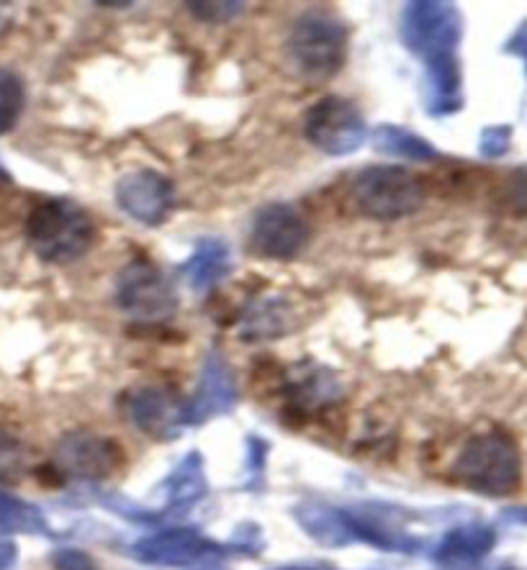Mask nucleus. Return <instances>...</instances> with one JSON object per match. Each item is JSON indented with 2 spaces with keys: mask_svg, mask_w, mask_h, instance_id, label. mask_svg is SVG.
Listing matches in <instances>:
<instances>
[{
  "mask_svg": "<svg viewBox=\"0 0 527 570\" xmlns=\"http://www.w3.org/2000/svg\"><path fill=\"white\" fill-rule=\"evenodd\" d=\"M27 239L33 255L45 263L70 265L96 245L98 226L75 200L45 198L27 216Z\"/></svg>",
  "mask_w": 527,
  "mask_h": 570,
  "instance_id": "nucleus-1",
  "label": "nucleus"
},
{
  "mask_svg": "<svg viewBox=\"0 0 527 570\" xmlns=\"http://www.w3.org/2000/svg\"><path fill=\"white\" fill-rule=\"evenodd\" d=\"M453 478L481 497H509L523 481L520 450L509 434L499 430L476 434L458 452Z\"/></svg>",
  "mask_w": 527,
  "mask_h": 570,
  "instance_id": "nucleus-2",
  "label": "nucleus"
},
{
  "mask_svg": "<svg viewBox=\"0 0 527 570\" xmlns=\"http://www.w3.org/2000/svg\"><path fill=\"white\" fill-rule=\"evenodd\" d=\"M286 55L299 78L309 82L332 80L348 60L345 21L328 11H306L289 33Z\"/></svg>",
  "mask_w": 527,
  "mask_h": 570,
  "instance_id": "nucleus-3",
  "label": "nucleus"
},
{
  "mask_svg": "<svg viewBox=\"0 0 527 570\" xmlns=\"http://www.w3.org/2000/svg\"><path fill=\"white\" fill-rule=\"evenodd\" d=\"M358 212L375 222H399L417 214L424 204V186L401 165H373L353 180Z\"/></svg>",
  "mask_w": 527,
  "mask_h": 570,
  "instance_id": "nucleus-4",
  "label": "nucleus"
},
{
  "mask_svg": "<svg viewBox=\"0 0 527 570\" xmlns=\"http://www.w3.org/2000/svg\"><path fill=\"white\" fill-rule=\"evenodd\" d=\"M401 41L422 62L456 55L463 37V19L453 3L417 0L401 11Z\"/></svg>",
  "mask_w": 527,
  "mask_h": 570,
  "instance_id": "nucleus-5",
  "label": "nucleus"
},
{
  "mask_svg": "<svg viewBox=\"0 0 527 570\" xmlns=\"http://www.w3.org/2000/svg\"><path fill=\"white\" fill-rule=\"evenodd\" d=\"M116 306L134 322L160 324L178 312V293L167 275L149 259H131L116 275Z\"/></svg>",
  "mask_w": 527,
  "mask_h": 570,
  "instance_id": "nucleus-6",
  "label": "nucleus"
},
{
  "mask_svg": "<svg viewBox=\"0 0 527 570\" xmlns=\"http://www.w3.org/2000/svg\"><path fill=\"white\" fill-rule=\"evenodd\" d=\"M304 137L330 157L353 155L368 139L363 111L345 96H324L304 116Z\"/></svg>",
  "mask_w": 527,
  "mask_h": 570,
  "instance_id": "nucleus-7",
  "label": "nucleus"
},
{
  "mask_svg": "<svg viewBox=\"0 0 527 570\" xmlns=\"http://www.w3.org/2000/svg\"><path fill=\"white\" fill-rule=\"evenodd\" d=\"M230 548L204 538V534L191 530V527H175V530L155 532L131 544V558L147 566L165 568H186L206 560H216L230 556Z\"/></svg>",
  "mask_w": 527,
  "mask_h": 570,
  "instance_id": "nucleus-8",
  "label": "nucleus"
},
{
  "mask_svg": "<svg viewBox=\"0 0 527 570\" xmlns=\"http://www.w3.org/2000/svg\"><path fill=\"white\" fill-rule=\"evenodd\" d=\"M121 409L134 430L153 440L178 438L186 426V401H180L165 385H137L121 399Z\"/></svg>",
  "mask_w": 527,
  "mask_h": 570,
  "instance_id": "nucleus-9",
  "label": "nucleus"
},
{
  "mask_svg": "<svg viewBox=\"0 0 527 570\" xmlns=\"http://www.w3.org/2000/svg\"><path fill=\"white\" fill-rule=\"evenodd\" d=\"M116 206L141 226H160L175 208V186L167 175L141 167L119 178L114 188Z\"/></svg>",
  "mask_w": 527,
  "mask_h": 570,
  "instance_id": "nucleus-10",
  "label": "nucleus"
},
{
  "mask_svg": "<svg viewBox=\"0 0 527 570\" xmlns=\"http://www.w3.org/2000/svg\"><path fill=\"white\" fill-rule=\"evenodd\" d=\"M57 468L62 473L80 478V481H100L119 471L124 452L119 442L96 432H70L57 444Z\"/></svg>",
  "mask_w": 527,
  "mask_h": 570,
  "instance_id": "nucleus-11",
  "label": "nucleus"
},
{
  "mask_svg": "<svg viewBox=\"0 0 527 570\" xmlns=\"http://www.w3.org/2000/svg\"><path fill=\"white\" fill-rule=\"evenodd\" d=\"M253 247L267 259H294L309 242V224L294 206L267 204L253 219Z\"/></svg>",
  "mask_w": 527,
  "mask_h": 570,
  "instance_id": "nucleus-12",
  "label": "nucleus"
},
{
  "mask_svg": "<svg viewBox=\"0 0 527 570\" xmlns=\"http://www.w3.org/2000/svg\"><path fill=\"white\" fill-rule=\"evenodd\" d=\"M240 391L234 373L222 352H208L201 367L194 396L186 401V426H201L237 406Z\"/></svg>",
  "mask_w": 527,
  "mask_h": 570,
  "instance_id": "nucleus-13",
  "label": "nucleus"
},
{
  "mask_svg": "<svg viewBox=\"0 0 527 570\" xmlns=\"http://www.w3.org/2000/svg\"><path fill=\"white\" fill-rule=\"evenodd\" d=\"M294 517L301 524V530H304L312 540L324 544V548L338 550L350 548L353 542H361L358 540L355 517L350 509H338L332 504H312V501H306V504H299L294 509Z\"/></svg>",
  "mask_w": 527,
  "mask_h": 570,
  "instance_id": "nucleus-14",
  "label": "nucleus"
},
{
  "mask_svg": "<svg viewBox=\"0 0 527 570\" xmlns=\"http://www.w3.org/2000/svg\"><path fill=\"white\" fill-rule=\"evenodd\" d=\"M424 108L432 116H453L463 108V75L458 55L424 62Z\"/></svg>",
  "mask_w": 527,
  "mask_h": 570,
  "instance_id": "nucleus-15",
  "label": "nucleus"
},
{
  "mask_svg": "<svg viewBox=\"0 0 527 570\" xmlns=\"http://www.w3.org/2000/svg\"><path fill=\"white\" fill-rule=\"evenodd\" d=\"M296 326V314L289 298L263 296L255 298L240 318V337L250 342H267L286 337Z\"/></svg>",
  "mask_w": 527,
  "mask_h": 570,
  "instance_id": "nucleus-16",
  "label": "nucleus"
},
{
  "mask_svg": "<svg viewBox=\"0 0 527 570\" xmlns=\"http://www.w3.org/2000/svg\"><path fill=\"white\" fill-rule=\"evenodd\" d=\"M283 389H286L291 406L299 409L301 414H312L316 409L330 406L342 399V383L338 375L322 365H299Z\"/></svg>",
  "mask_w": 527,
  "mask_h": 570,
  "instance_id": "nucleus-17",
  "label": "nucleus"
},
{
  "mask_svg": "<svg viewBox=\"0 0 527 570\" xmlns=\"http://www.w3.org/2000/svg\"><path fill=\"white\" fill-rule=\"evenodd\" d=\"M183 281L194 293H208L232 273V253L227 242L216 237L198 239L194 253L178 267Z\"/></svg>",
  "mask_w": 527,
  "mask_h": 570,
  "instance_id": "nucleus-18",
  "label": "nucleus"
},
{
  "mask_svg": "<svg viewBox=\"0 0 527 570\" xmlns=\"http://www.w3.org/2000/svg\"><path fill=\"white\" fill-rule=\"evenodd\" d=\"M163 493L167 514H186L191 507L198 504L208 493L204 455L201 452H188L163 481Z\"/></svg>",
  "mask_w": 527,
  "mask_h": 570,
  "instance_id": "nucleus-19",
  "label": "nucleus"
},
{
  "mask_svg": "<svg viewBox=\"0 0 527 570\" xmlns=\"http://www.w3.org/2000/svg\"><path fill=\"white\" fill-rule=\"evenodd\" d=\"M497 542L495 527L489 524H458L450 530L435 550V558L446 566H463L476 563L484 556H489Z\"/></svg>",
  "mask_w": 527,
  "mask_h": 570,
  "instance_id": "nucleus-20",
  "label": "nucleus"
},
{
  "mask_svg": "<svg viewBox=\"0 0 527 570\" xmlns=\"http://www.w3.org/2000/svg\"><path fill=\"white\" fill-rule=\"evenodd\" d=\"M373 147L379 149L381 155L389 157H401L409 159V163H432L438 159L440 153L435 149L428 139H422L420 134L412 129L394 127V124H381L379 129L373 131Z\"/></svg>",
  "mask_w": 527,
  "mask_h": 570,
  "instance_id": "nucleus-21",
  "label": "nucleus"
},
{
  "mask_svg": "<svg viewBox=\"0 0 527 570\" xmlns=\"http://www.w3.org/2000/svg\"><path fill=\"white\" fill-rule=\"evenodd\" d=\"M0 534H49V522L37 504L0 489Z\"/></svg>",
  "mask_w": 527,
  "mask_h": 570,
  "instance_id": "nucleus-22",
  "label": "nucleus"
},
{
  "mask_svg": "<svg viewBox=\"0 0 527 570\" xmlns=\"http://www.w3.org/2000/svg\"><path fill=\"white\" fill-rule=\"evenodd\" d=\"M23 106H27V90L13 70L0 67V137L11 134L19 124Z\"/></svg>",
  "mask_w": 527,
  "mask_h": 570,
  "instance_id": "nucleus-23",
  "label": "nucleus"
},
{
  "mask_svg": "<svg viewBox=\"0 0 527 570\" xmlns=\"http://www.w3.org/2000/svg\"><path fill=\"white\" fill-rule=\"evenodd\" d=\"M186 8L194 13V19L204 23H230L247 11V3H240V0H222V3L219 0H191Z\"/></svg>",
  "mask_w": 527,
  "mask_h": 570,
  "instance_id": "nucleus-24",
  "label": "nucleus"
},
{
  "mask_svg": "<svg viewBox=\"0 0 527 570\" xmlns=\"http://www.w3.org/2000/svg\"><path fill=\"white\" fill-rule=\"evenodd\" d=\"M513 147V127H487L481 131L479 139V153L487 159H499L509 153Z\"/></svg>",
  "mask_w": 527,
  "mask_h": 570,
  "instance_id": "nucleus-25",
  "label": "nucleus"
},
{
  "mask_svg": "<svg viewBox=\"0 0 527 570\" xmlns=\"http://www.w3.org/2000/svg\"><path fill=\"white\" fill-rule=\"evenodd\" d=\"M55 570H98L96 560L80 548H60L52 556Z\"/></svg>",
  "mask_w": 527,
  "mask_h": 570,
  "instance_id": "nucleus-26",
  "label": "nucleus"
},
{
  "mask_svg": "<svg viewBox=\"0 0 527 570\" xmlns=\"http://www.w3.org/2000/svg\"><path fill=\"white\" fill-rule=\"evenodd\" d=\"M507 198L513 200V206L517 208V212L527 214V170L515 173V178L509 180Z\"/></svg>",
  "mask_w": 527,
  "mask_h": 570,
  "instance_id": "nucleus-27",
  "label": "nucleus"
},
{
  "mask_svg": "<svg viewBox=\"0 0 527 570\" xmlns=\"http://www.w3.org/2000/svg\"><path fill=\"white\" fill-rule=\"evenodd\" d=\"M19 563V548L13 540L0 538V570H13Z\"/></svg>",
  "mask_w": 527,
  "mask_h": 570,
  "instance_id": "nucleus-28",
  "label": "nucleus"
},
{
  "mask_svg": "<svg viewBox=\"0 0 527 570\" xmlns=\"http://www.w3.org/2000/svg\"><path fill=\"white\" fill-rule=\"evenodd\" d=\"M507 49H513V52H517L525 60V65H527V27H523L520 31L515 33V39L509 41L507 45Z\"/></svg>",
  "mask_w": 527,
  "mask_h": 570,
  "instance_id": "nucleus-29",
  "label": "nucleus"
},
{
  "mask_svg": "<svg viewBox=\"0 0 527 570\" xmlns=\"http://www.w3.org/2000/svg\"><path fill=\"white\" fill-rule=\"evenodd\" d=\"M507 522H517V524H527V509H509L505 511Z\"/></svg>",
  "mask_w": 527,
  "mask_h": 570,
  "instance_id": "nucleus-30",
  "label": "nucleus"
},
{
  "mask_svg": "<svg viewBox=\"0 0 527 570\" xmlns=\"http://www.w3.org/2000/svg\"><path fill=\"white\" fill-rule=\"evenodd\" d=\"M273 570H320L314 566H281V568H273Z\"/></svg>",
  "mask_w": 527,
  "mask_h": 570,
  "instance_id": "nucleus-31",
  "label": "nucleus"
},
{
  "mask_svg": "<svg viewBox=\"0 0 527 570\" xmlns=\"http://www.w3.org/2000/svg\"><path fill=\"white\" fill-rule=\"evenodd\" d=\"M198 570H227V568H222V566H206V568H198Z\"/></svg>",
  "mask_w": 527,
  "mask_h": 570,
  "instance_id": "nucleus-32",
  "label": "nucleus"
},
{
  "mask_svg": "<svg viewBox=\"0 0 527 570\" xmlns=\"http://www.w3.org/2000/svg\"><path fill=\"white\" fill-rule=\"evenodd\" d=\"M499 570H515V568H499Z\"/></svg>",
  "mask_w": 527,
  "mask_h": 570,
  "instance_id": "nucleus-33",
  "label": "nucleus"
},
{
  "mask_svg": "<svg viewBox=\"0 0 527 570\" xmlns=\"http://www.w3.org/2000/svg\"><path fill=\"white\" fill-rule=\"evenodd\" d=\"M0 173H6V170H3V167H0Z\"/></svg>",
  "mask_w": 527,
  "mask_h": 570,
  "instance_id": "nucleus-34",
  "label": "nucleus"
}]
</instances>
